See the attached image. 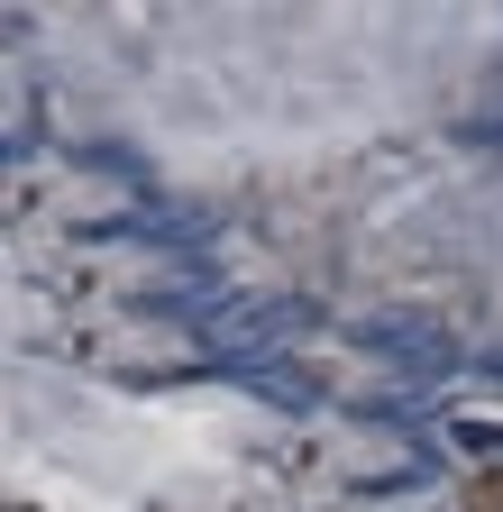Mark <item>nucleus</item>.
I'll list each match as a JSON object with an SVG mask.
<instances>
[{
  "mask_svg": "<svg viewBox=\"0 0 503 512\" xmlns=\"http://www.w3.org/2000/svg\"><path fill=\"white\" fill-rule=\"evenodd\" d=\"M357 339H366V348H385V357H403L412 375H449V366H458L449 330H439V320H421V311H375Z\"/></svg>",
  "mask_w": 503,
  "mask_h": 512,
  "instance_id": "nucleus-1",
  "label": "nucleus"
},
{
  "mask_svg": "<svg viewBox=\"0 0 503 512\" xmlns=\"http://www.w3.org/2000/svg\"><path fill=\"white\" fill-rule=\"evenodd\" d=\"M302 302H211V348H238V357H257V339H284V330H302Z\"/></svg>",
  "mask_w": 503,
  "mask_h": 512,
  "instance_id": "nucleus-2",
  "label": "nucleus"
},
{
  "mask_svg": "<svg viewBox=\"0 0 503 512\" xmlns=\"http://www.w3.org/2000/svg\"><path fill=\"white\" fill-rule=\"evenodd\" d=\"M449 448H458V458H485V467H503V430H494V421H458V430H449Z\"/></svg>",
  "mask_w": 503,
  "mask_h": 512,
  "instance_id": "nucleus-3",
  "label": "nucleus"
}]
</instances>
